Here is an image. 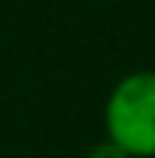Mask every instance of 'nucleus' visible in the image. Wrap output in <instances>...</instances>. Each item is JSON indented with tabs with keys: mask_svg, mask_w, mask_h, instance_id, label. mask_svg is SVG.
I'll return each mask as SVG.
<instances>
[{
	"mask_svg": "<svg viewBox=\"0 0 155 158\" xmlns=\"http://www.w3.org/2000/svg\"><path fill=\"white\" fill-rule=\"evenodd\" d=\"M103 132L129 158H155V68L129 71L110 87Z\"/></svg>",
	"mask_w": 155,
	"mask_h": 158,
	"instance_id": "f257e3e1",
	"label": "nucleus"
},
{
	"mask_svg": "<svg viewBox=\"0 0 155 158\" xmlns=\"http://www.w3.org/2000/svg\"><path fill=\"white\" fill-rule=\"evenodd\" d=\"M87 158H129V155H126L123 148L116 145V142H110V139H100V142H97V145L87 152Z\"/></svg>",
	"mask_w": 155,
	"mask_h": 158,
	"instance_id": "f03ea898",
	"label": "nucleus"
}]
</instances>
